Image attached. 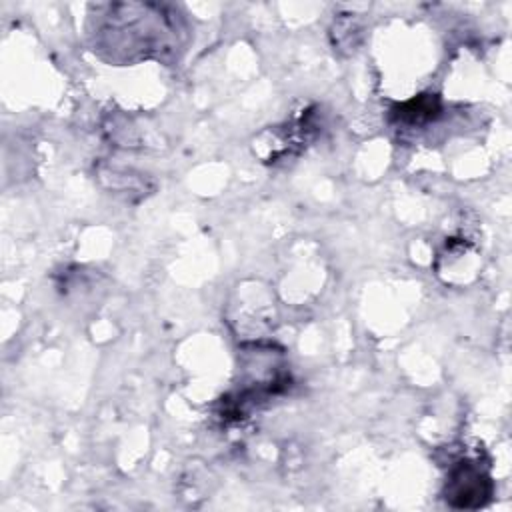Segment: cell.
Instances as JSON below:
<instances>
[{
	"instance_id": "1",
	"label": "cell",
	"mask_w": 512,
	"mask_h": 512,
	"mask_svg": "<svg viewBox=\"0 0 512 512\" xmlns=\"http://www.w3.org/2000/svg\"><path fill=\"white\" fill-rule=\"evenodd\" d=\"M490 496V480L474 468H460L450 482V502L460 508L482 506Z\"/></svg>"
}]
</instances>
